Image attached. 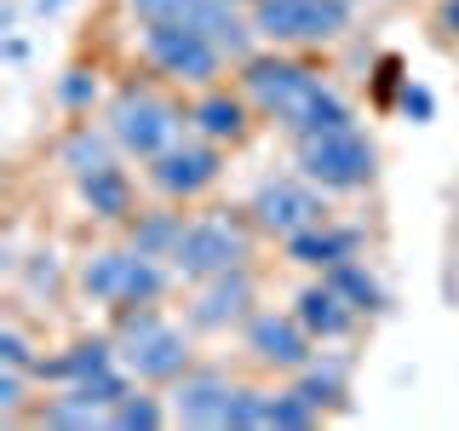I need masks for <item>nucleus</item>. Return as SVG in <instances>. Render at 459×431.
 <instances>
[{
    "label": "nucleus",
    "mask_w": 459,
    "mask_h": 431,
    "mask_svg": "<svg viewBox=\"0 0 459 431\" xmlns=\"http://www.w3.org/2000/svg\"><path fill=\"white\" fill-rule=\"evenodd\" d=\"M241 92L253 98V110L264 115V121L287 127L293 138L333 133V127H351L356 121L351 104H344V98L316 75V69H305L299 57H281V52L241 57Z\"/></svg>",
    "instance_id": "f257e3e1"
},
{
    "label": "nucleus",
    "mask_w": 459,
    "mask_h": 431,
    "mask_svg": "<svg viewBox=\"0 0 459 431\" xmlns=\"http://www.w3.org/2000/svg\"><path fill=\"white\" fill-rule=\"evenodd\" d=\"M115 356L138 385H172L190 368V334L155 305L115 311Z\"/></svg>",
    "instance_id": "f03ea898"
},
{
    "label": "nucleus",
    "mask_w": 459,
    "mask_h": 431,
    "mask_svg": "<svg viewBox=\"0 0 459 431\" xmlns=\"http://www.w3.org/2000/svg\"><path fill=\"white\" fill-rule=\"evenodd\" d=\"M258 253V224L253 213L241 219V213H195L190 224H184V242L178 253H172V270H178L184 282H207V277H224V270H247Z\"/></svg>",
    "instance_id": "7ed1b4c3"
},
{
    "label": "nucleus",
    "mask_w": 459,
    "mask_h": 431,
    "mask_svg": "<svg viewBox=\"0 0 459 431\" xmlns=\"http://www.w3.org/2000/svg\"><path fill=\"white\" fill-rule=\"evenodd\" d=\"M109 138L121 144V155H138V162H155L161 150H172V144L184 138V115L178 104H172L167 92H155V86H143V81H133V86H121V92L109 98Z\"/></svg>",
    "instance_id": "20e7f679"
},
{
    "label": "nucleus",
    "mask_w": 459,
    "mask_h": 431,
    "mask_svg": "<svg viewBox=\"0 0 459 431\" xmlns=\"http://www.w3.org/2000/svg\"><path fill=\"white\" fill-rule=\"evenodd\" d=\"M299 144V172L310 184L333 196H351V190H368L373 172H379V150L362 127H333V133H310V138H293Z\"/></svg>",
    "instance_id": "39448f33"
},
{
    "label": "nucleus",
    "mask_w": 459,
    "mask_h": 431,
    "mask_svg": "<svg viewBox=\"0 0 459 431\" xmlns=\"http://www.w3.org/2000/svg\"><path fill=\"white\" fill-rule=\"evenodd\" d=\"M167 259H150L138 248H104L92 253L81 265V287L86 299H98V305L109 311H133V305H155V299L167 294Z\"/></svg>",
    "instance_id": "423d86ee"
},
{
    "label": "nucleus",
    "mask_w": 459,
    "mask_h": 431,
    "mask_svg": "<svg viewBox=\"0 0 459 431\" xmlns=\"http://www.w3.org/2000/svg\"><path fill=\"white\" fill-rule=\"evenodd\" d=\"M138 47H143L155 75H167L178 86H219L224 64H230V52L219 40L207 29H190V23H143Z\"/></svg>",
    "instance_id": "0eeeda50"
},
{
    "label": "nucleus",
    "mask_w": 459,
    "mask_h": 431,
    "mask_svg": "<svg viewBox=\"0 0 459 431\" xmlns=\"http://www.w3.org/2000/svg\"><path fill=\"white\" fill-rule=\"evenodd\" d=\"M253 29L270 47H327L351 29V0H258Z\"/></svg>",
    "instance_id": "6e6552de"
},
{
    "label": "nucleus",
    "mask_w": 459,
    "mask_h": 431,
    "mask_svg": "<svg viewBox=\"0 0 459 431\" xmlns=\"http://www.w3.org/2000/svg\"><path fill=\"white\" fill-rule=\"evenodd\" d=\"M247 213H253V224L264 230V236H276V242H293V236H305V230L333 219L327 190L310 184V179H270V184H258Z\"/></svg>",
    "instance_id": "1a4fd4ad"
},
{
    "label": "nucleus",
    "mask_w": 459,
    "mask_h": 431,
    "mask_svg": "<svg viewBox=\"0 0 459 431\" xmlns=\"http://www.w3.org/2000/svg\"><path fill=\"white\" fill-rule=\"evenodd\" d=\"M224 179V144H212V138H178L172 150H161L150 162V184L161 190L167 201H195V196H207L212 184Z\"/></svg>",
    "instance_id": "9d476101"
},
{
    "label": "nucleus",
    "mask_w": 459,
    "mask_h": 431,
    "mask_svg": "<svg viewBox=\"0 0 459 431\" xmlns=\"http://www.w3.org/2000/svg\"><path fill=\"white\" fill-rule=\"evenodd\" d=\"M241 385L224 368H184L167 391L172 426H207V431H230V409H236Z\"/></svg>",
    "instance_id": "9b49d317"
},
{
    "label": "nucleus",
    "mask_w": 459,
    "mask_h": 431,
    "mask_svg": "<svg viewBox=\"0 0 459 431\" xmlns=\"http://www.w3.org/2000/svg\"><path fill=\"white\" fill-rule=\"evenodd\" d=\"M247 351L270 374H299L316 356V339L293 311H253L247 316Z\"/></svg>",
    "instance_id": "f8f14e48"
},
{
    "label": "nucleus",
    "mask_w": 459,
    "mask_h": 431,
    "mask_svg": "<svg viewBox=\"0 0 459 431\" xmlns=\"http://www.w3.org/2000/svg\"><path fill=\"white\" fill-rule=\"evenodd\" d=\"M253 305H258V282H253V270H224V277L195 282V294H190V328H201V334L247 328Z\"/></svg>",
    "instance_id": "ddd939ff"
},
{
    "label": "nucleus",
    "mask_w": 459,
    "mask_h": 431,
    "mask_svg": "<svg viewBox=\"0 0 459 431\" xmlns=\"http://www.w3.org/2000/svg\"><path fill=\"white\" fill-rule=\"evenodd\" d=\"M253 121H258V110H253V98L241 92H230V86H201V98L190 104V127L201 138H212V144H247L253 138Z\"/></svg>",
    "instance_id": "4468645a"
},
{
    "label": "nucleus",
    "mask_w": 459,
    "mask_h": 431,
    "mask_svg": "<svg viewBox=\"0 0 459 431\" xmlns=\"http://www.w3.org/2000/svg\"><path fill=\"white\" fill-rule=\"evenodd\" d=\"M293 316L310 328V339H316V345H333V339H351V334H356V316H362V311H356L351 299H344L339 287L322 277V282L299 287V299H293Z\"/></svg>",
    "instance_id": "2eb2a0df"
},
{
    "label": "nucleus",
    "mask_w": 459,
    "mask_h": 431,
    "mask_svg": "<svg viewBox=\"0 0 459 431\" xmlns=\"http://www.w3.org/2000/svg\"><path fill=\"white\" fill-rule=\"evenodd\" d=\"M104 368H121V356H115V334L104 339H75L69 351H57L52 363L40 356V368H35V380H52V385H81V380H92V374H104Z\"/></svg>",
    "instance_id": "dca6fc26"
},
{
    "label": "nucleus",
    "mask_w": 459,
    "mask_h": 431,
    "mask_svg": "<svg viewBox=\"0 0 459 431\" xmlns=\"http://www.w3.org/2000/svg\"><path fill=\"white\" fill-rule=\"evenodd\" d=\"M75 184H81V201L92 207V219H104V224H126V219L138 213L133 179H126V167H121V162L86 172V179H75Z\"/></svg>",
    "instance_id": "f3484780"
},
{
    "label": "nucleus",
    "mask_w": 459,
    "mask_h": 431,
    "mask_svg": "<svg viewBox=\"0 0 459 431\" xmlns=\"http://www.w3.org/2000/svg\"><path fill=\"white\" fill-rule=\"evenodd\" d=\"M356 248H362V230H344V224L327 219V224H316V230L287 242V259L305 265V270H333L339 259H356Z\"/></svg>",
    "instance_id": "a211bd4d"
},
{
    "label": "nucleus",
    "mask_w": 459,
    "mask_h": 431,
    "mask_svg": "<svg viewBox=\"0 0 459 431\" xmlns=\"http://www.w3.org/2000/svg\"><path fill=\"white\" fill-rule=\"evenodd\" d=\"M184 213H172V207H155V213H133L126 219V248H138V253H150V259H167L172 265V253H178V242H184Z\"/></svg>",
    "instance_id": "6ab92c4d"
},
{
    "label": "nucleus",
    "mask_w": 459,
    "mask_h": 431,
    "mask_svg": "<svg viewBox=\"0 0 459 431\" xmlns=\"http://www.w3.org/2000/svg\"><path fill=\"white\" fill-rule=\"evenodd\" d=\"M293 385L316 402V409H344V397H351V368L322 351V356H310V363L293 374Z\"/></svg>",
    "instance_id": "aec40b11"
},
{
    "label": "nucleus",
    "mask_w": 459,
    "mask_h": 431,
    "mask_svg": "<svg viewBox=\"0 0 459 431\" xmlns=\"http://www.w3.org/2000/svg\"><path fill=\"white\" fill-rule=\"evenodd\" d=\"M115 150H121V144H115V138L92 133V127H75V133L64 138V167L75 172V179H86V172L109 167V162H115Z\"/></svg>",
    "instance_id": "412c9836"
},
{
    "label": "nucleus",
    "mask_w": 459,
    "mask_h": 431,
    "mask_svg": "<svg viewBox=\"0 0 459 431\" xmlns=\"http://www.w3.org/2000/svg\"><path fill=\"white\" fill-rule=\"evenodd\" d=\"M322 277L333 282V287H339L344 299H351L356 311H385V287L368 277V265H362V259H339V265H333V270H322Z\"/></svg>",
    "instance_id": "4be33fe9"
},
{
    "label": "nucleus",
    "mask_w": 459,
    "mask_h": 431,
    "mask_svg": "<svg viewBox=\"0 0 459 431\" xmlns=\"http://www.w3.org/2000/svg\"><path fill=\"white\" fill-rule=\"evenodd\" d=\"M167 420H172V409H167L161 397L138 391V385L109 409V426H115V431H155V426H167Z\"/></svg>",
    "instance_id": "5701e85b"
},
{
    "label": "nucleus",
    "mask_w": 459,
    "mask_h": 431,
    "mask_svg": "<svg viewBox=\"0 0 459 431\" xmlns=\"http://www.w3.org/2000/svg\"><path fill=\"white\" fill-rule=\"evenodd\" d=\"M270 414H276V391H253V385H241L236 409H230V431H258V426H270Z\"/></svg>",
    "instance_id": "b1692460"
},
{
    "label": "nucleus",
    "mask_w": 459,
    "mask_h": 431,
    "mask_svg": "<svg viewBox=\"0 0 459 431\" xmlns=\"http://www.w3.org/2000/svg\"><path fill=\"white\" fill-rule=\"evenodd\" d=\"M57 98H64V110H92L98 104V75L92 69H69V75L57 81Z\"/></svg>",
    "instance_id": "393cba45"
},
{
    "label": "nucleus",
    "mask_w": 459,
    "mask_h": 431,
    "mask_svg": "<svg viewBox=\"0 0 459 431\" xmlns=\"http://www.w3.org/2000/svg\"><path fill=\"white\" fill-rule=\"evenodd\" d=\"M0 363H6V368H29V374L40 368L35 351H29V339H23V328H0Z\"/></svg>",
    "instance_id": "a878e982"
},
{
    "label": "nucleus",
    "mask_w": 459,
    "mask_h": 431,
    "mask_svg": "<svg viewBox=\"0 0 459 431\" xmlns=\"http://www.w3.org/2000/svg\"><path fill=\"white\" fill-rule=\"evenodd\" d=\"M23 380H29V368H6V363H0V414L23 409Z\"/></svg>",
    "instance_id": "bb28decb"
},
{
    "label": "nucleus",
    "mask_w": 459,
    "mask_h": 431,
    "mask_svg": "<svg viewBox=\"0 0 459 431\" xmlns=\"http://www.w3.org/2000/svg\"><path fill=\"white\" fill-rule=\"evenodd\" d=\"M402 110H408L413 121H430V110H437V98H430L425 86H402Z\"/></svg>",
    "instance_id": "cd10ccee"
},
{
    "label": "nucleus",
    "mask_w": 459,
    "mask_h": 431,
    "mask_svg": "<svg viewBox=\"0 0 459 431\" xmlns=\"http://www.w3.org/2000/svg\"><path fill=\"white\" fill-rule=\"evenodd\" d=\"M437 35L459 40V0H437Z\"/></svg>",
    "instance_id": "c85d7f7f"
},
{
    "label": "nucleus",
    "mask_w": 459,
    "mask_h": 431,
    "mask_svg": "<svg viewBox=\"0 0 459 431\" xmlns=\"http://www.w3.org/2000/svg\"><path fill=\"white\" fill-rule=\"evenodd\" d=\"M35 6H40V12H57V6H64V0H35Z\"/></svg>",
    "instance_id": "c756f323"
},
{
    "label": "nucleus",
    "mask_w": 459,
    "mask_h": 431,
    "mask_svg": "<svg viewBox=\"0 0 459 431\" xmlns=\"http://www.w3.org/2000/svg\"><path fill=\"white\" fill-rule=\"evenodd\" d=\"M230 6H247V12H253V6H258V0H230Z\"/></svg>",
    "instance_id": "7c9ffc66"
}]
</instances>
